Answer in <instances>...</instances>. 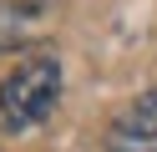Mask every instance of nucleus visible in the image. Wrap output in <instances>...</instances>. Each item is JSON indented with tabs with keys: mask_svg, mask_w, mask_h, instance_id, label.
<instances>
[{
	"mask_svg": "<svg viewBox=\"0 0 157 152\" xmlns=\"http://www.w3.org/2000/svg\"><path fill=\"white\" fill-rule=\"evenodd\" d=\"M106 152H157V91H142L106 127Z\"/></svg>",
	"mask_w": 157,
	"mask_h": 152,
	"instance_id": "f03ea898",
	"label": "nucleus"
},
{
	"mask_svg": "<svg viewBox=\"0 0 157 152\" xmlns=\"http://www.w3.org/2000/svg\"><path fill=\"white\" fill-rule=\"evenodd\" d=\"M61 101V61L31 56L0 81V127L5 132H31Z\"/></svg>",
	"mask_w": 157,
	"mask_h": 152,
	"instance_id": "f257e3e1",
	"label": "nucleus"
}]
</instances>
